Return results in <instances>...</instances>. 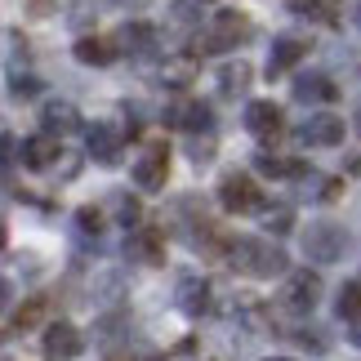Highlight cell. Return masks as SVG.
Listing matches in <instances>:
<instances>
[{
  "label": "cell",
  "instance_id": "ffe728a7",
  "mask_svg": "<svg viewBox=\"0 0 361 361\" xmlns=\"http://www.w3.org/2000/svg\"><path fill=\"white\" fill-rule=\"evenodd\" d=\"M255 170L268 174V178H290V174H303V165L299 161H281V157H272V152H259V157H255Z\"/></svg>",
  "mask_w": 361,
  "mask_h": 361
},
{
  "label": "cell",
  "instance_id": "52a82bcc",
  "mask_svg": "<svg viewBox=\"0 0 361 361\" xmlns=\"http://www.w3.org/2000/svg\"><path fill=\"white\" fill-rule=\"evenodd\" d=\"M80 330L72 326V322H54L49 330H45V343H40V357L45 361H76L80 357Z\"/></svg>",
  "mask_w": 361,
  "mask_h": 361
},
{
  "label": "cell",
  "instance_id": "ba28073f",
  "mask_svg": "<svg viewBox=\"0 0 361 361\" xmlns=\"http://www.w3.org/2000/svg\"><path fill=\"white\" fill-rule=\"evenodd\" d=\"M281 125H286V116H281V107H276L272 99H255L245 107V130L255 138H276Z\"/></svg>",
  "mask_w": 361,
  "mask_h": 361
},
{
  "label": "cell",
  "instance_id": "7c38bea8",
  "mask_svg": "<svg viewBox=\"0 0 361 361\" xmlns=\"http://www.w3.org/2000/svg\"><path fill=\"white\" fill-rule=\"evenodd\" d=\"M59 161V138L54 134H36L23 143V165L27 170H49V165Z\"/></svg>",
  "mask_w": 361,
  "mask_h": 361
},
{
  "label": "cell",
  "instance_id": "7402d4cb",
  "mask_svg": "<svg viewBox=\"0 0 361 361\" xmlns=\"http://www.w3.org/2000/svg\"><path fill=\"white\" fill-rule=\"evenodd\" d=\"M219 85H224V94H241L250 85V67L245 63H228L224 72H219Z\"/></svg>",
  "mask_w": 361,
  "mask_h": 361
},
{
  "label": "cell",
  "instance_id": "3957f363",
  "mask_svg": "<svg viewBox=\"0 0 361 361\" xmlns=\"http://www.w3.org/2000/svg\"><path fill=\"white\" fill-rule=\"evenodd\" d=\"M343 245H348V237L335 224H308L303 228V255L312 263H335L343 255Z\"/></svg>",
  "mask_w": 361,
  "mask_h": 361
},
{
  "label": "cell",
  "instance_id": "f546056e",
  "mask_svg": "<svg viewBox=\"0 0 361 361\" xmlns=\"http://www.w3.org/2000/svg\"><path fill=\"white\" fill-rule=\"evenodd\" d=\"M121 219H125V224H134V219H138V201L121 197Z\"/></svg>",
  "mask_w": 361,
  "mask_h": 361
},
{
  "label": "cell",
  "instance_id": "603a6c76",
  "mask_svg": "<svg viewBox=\"0 0 361 361\" xmlns=\"http://www.w3.org/2000/svg\"><path fill=\"white\" fill-rule=\"evenodd\" d=\"M40 317H45V299H27L13 312V330H32V326H40Z\"/></svg>",
  "mask_w": 361,
  "mask_h": 361
},
{
  "label": "cell",
  "instance_id": "5bb4252c",
  "mask_svg": "<svg viewBox=\"0 0 361 361\" xmlns=\"http://www.w3.org/2000/svg\"><path fill=\"white\" fill-rule=\"evenodd\" d=\"M295 99L299 103H330V99H339V90H335V80L330 76H299L295 80Z\"/></svg>",
  "mask_w": 361,
  "mask_h": 361
},
{
  "label": "cell",
  "instance_id": "d4e9b609",
  "mask_svg": "<svg viewBox=\"0 0 361 361\" xmlns=\"http://www.w3.org/2000/svg\"><path fill=\"white\" fill-rule=\"evenodd\" d=\"M76 224H80V228H85V232H94V237H99V232H103V214H99V210H94V205H85V210H80V214H76Z\"/></svg>",
  "mask_w": 361,
  "mask_h": 361
},
{
  "label": "cell",
  "instance_id": "8fae6325",
  "mask_svg": "<svg viewBox=\"0 0 361 361\" xmlns=\"http://www.w3.org/2000/svg\"><path fill=\"white\" fill-rule=\"evenodd\" d=\"M85 147H90L94 161L116 165V157H121V134L112 130V125H90V130H85Z\"/></svg>",
  "mask_w": 361,
  "mask_h": 361
},
{
  "label": "cell",
  "instance_id": "7a4b0ae2",
  "mask_svg": "<svg viewBox=\"0 0 361 361\" xmlns=\"http://www.w3.org/2000/svg\"><path fill=\"white\" fill-rule=\"evenodd\" d=\"M250 40V18L245 13H237V9H224L214 18V27L205 36H197L192 40V54H219V49H237V45H245Z\"/></svg>",
  "mask_w": 361,
  "mask_h": 361
},
{
  "label": "cell",
  "instance_id": "484cf974",
  "mask_svg": "<svg viewBox=\"0 0 361 361\" xmlns=\"http://www.w3.org/2000/svg\"><path fill=\"white\" fill-rule=\"evenodd\" d=\"M290 224H295V214H290V210H276V214H268V228L276 232V237H281V232H290Z\"/></svg>",
  "mask_w": 361,
  "mask_h": 361
},
{
  "label": "cell",
  "instance_id": "ac0fdd59",
  "mask_svg": "<svg viewBox=\"0 0 361 361\" xmlns=\"http://www.w3.org/2000/svg\"><path fill=\"white\" fill-rule=\"evenodd\" d=\"M112 45H125L130 54H152V45H157V32H152L147 23H125V27H121V40H112Z\"/></svg>",
  "mask_w": 361,
  "mask_h": 361
},
{
  "label": "cell",
  "instance_id": "f35d334b",
  "mask_svg": "<svg viewBox=\"0 0 361 361\" xmlns=\"http://www.w3.org/2000/svg\"><path fill=\"white\" fill-rule=\"evenodd\" d=\"M357 23H361V5H357Z\"/></svg>",
  "mask_w": 361,
  "mask_h": 361
},
{
  "label": "cell",
  "instance_id": "44dd1931",
  "mask_svg": "<svg viewBox=\"0 0 361 361\" xmlns=\"http://www.w3.org/2000/svg\"><path fill=\"white\" fill-rule=\"evenodd\" d=\"M335 312L343 317V322H361V286H357V281H348V286H339Z\"/></svg>",
  "mask_w": 361,
  "mask_h": 361
},
{
  "label": "cell",
  "instance_id": "5b68a950",
  "mask_svg": "<svg viewBox=\"0 0 361 361\" xmlns=\"http://www.w3.org/2000/svg\"><path fill=\"white\" fill-rule=\"evenodd\" d=\"M165 178H170V147L152 143L143 157H138V165H134V183L143 188V192H161Z\"/></svg>",
  "mask_w": 361,
  "mask_h": 361
},
{
  "label": "cell",
  "instance_id": "4316f807",
  "mask_svg": "<svg viewBox=\"0 0 361 361\" xmlns=\"http://www.w3.org/2000/svg\"><path fill=\"white\" fill-rule=\"evenodd\" d=\"M13 94H18V99H32V94H36V80L32 76H13Z\"/></svg>",
  "mask_w": 361,
  "mask_h": 361
},
{
  "label": "cell",
  "instance_id": "9a60e30c",
  "mask_svg": "<svg viewBox=\"0 0 361 361\" xmlns=\"http://www.w3.org/2000/svg\"><path fill=\"white\" fill-rule=\"evenodd\" d=\"M76 59L85 67H107V63H116V45L103 36H85V40H76Z\"/></svg>",
  "mask_w": 361,
  "mask_h": 361
},
{
  "label": "cell",
  "instance_id": "8992f818",
  "mask_svg": "<svg viewBox=\"0 0 361 361\" xmlns=\"http://www.w3.org/2000/svg\"><path fill=\"white\" fill-rule=\"evenodd\" d=\"M317 299H322V276L317 272H290V281L281 290L286 312H312Z\"/></svg>",
  "mask_w": 361,
  "mask_h": 361
},
{
  "label": "cell",
  "instance_id": "277c9868",
  "mask_svg": "<svg viewBox=\"0 0 361 361\" xmlns=\"http://www.w3.org/2000/svg\"><path fill=\"white\" fill-rule=\"evenodd\" d=\"M219 201H224V210H232V214H255L263 205V192L250 174H228L224 183H219Z\"/></svg>",
  "mask_w": 361,
  "mask_h": 361
},
{
  "label": "cell",
  "instance_id": "1f68e13d",
  "mask_svg": "<svg viewBox=\"0 0 361 361\" xmlns=\"http://www.w3.org/2000/svg\"><path fill=\"white\" fill-rule=\"evenodd\" d=\"M339 192H343V183H339V178H330V183H326V192H322V197H326V201H339Z\"/></svg>",
  "mask_w": 361,
  "mask_h": 361
},
{
  "label": "cell",
  "instance_id": "836d02e7",
  "mask_svg": "<svg viewBox=\"0 0 361 361\" xmlns=\"http://www.w3.org/2000/svg\"><path fill=\"white\" fill-rule=\"evenodd\" d=\"M353 343L361 348V322H353Z\"/></svg>",
  "mask_w": 361,
  "mask_h": 361
},
{
  "label": "cell",
  "instance_id": "8d00e7d4",
  "mask_svg": "<svg viewBox=\"0 0 361 361\" xmlns=\"http://www.w3.org/2000/svg\"><path fill=\"white\" fill-rule=\"evenodd\" d=\"M107 361H134V357H107Z\"/></svg>",
  "mask_w": 361,
  "mask_h": 361
},
{
  "label": "cell",
  "instance_id": "4fadbf2b",
  "mask_svg": "<svg viewBox=\"0 0 361 361\" xmlns=\"http://www.w3.org/2000/svg\"><path fill=\"white\" fill-rule=\"evenodd\" d=\"M178 308L188 317H205L210 312V286H205L201 276H183V286H178Z\"/></svg>",
  "mask_w": 361,
  "mask_h": 361
},
{
  "label": "cell",
  "instance_id": "d590c367",
  "mask_svg": "<svg viewBox=\"0 0 361 361\" xmlns=\"http://www.w3.org/2000/svg\"><path fill=\"white\" fill-rule=\"evenodd\" d=\"M268 361H295V357H268Z\"/></svg>",
  "mask_w": 361,
  "mask_h": 361
},
{
  "label": "cell",
  "instance_id": "e575fe53",
  "mask_svg": "<svg viewBox=\"0 0 361 361\" xmlns=\"http://www.w3.org/2000/svg\"><path fill=\"white\" fill-rule=\"evenodd\" d=\"M5 241H9V232H5V224H0V250H5Z\"/></svg>",
  "mask_w": 361,
  "mask_h": 361
},
{
  "label": "cell",
  "instance_id": "cb8c5ba5",
  "mask_svg": "<svg viewBox=\"0 0 361 361\" xmlns=\"http://www.w3.org/2000/svg\"><path fill=\"white\" fill-rule=\"evenodd\" d=\"M295 5L303 13H317L322 23H335V5H339V0H295Z\"/></svg>",
  "mask_w": 361,
  "mask_h": 361
},
{
  "label": "cell",
  "instance_id": "2e32d148",
  "mask_svg": "<svg viewBox=\"0 0 361 361\" xmlns=\"http://www.w3.org/2000/svg\"><path fill=\"white\" fill-rule=\"evenodd\" d=\"M40 121H45V134H67V130H76L80 116H76V107L72 103H45V112H40Z\"/></svg>",
  "mask_w": 361,
  "mask_h": 361
},
{
  "label": "cell",
  "instance_id": "30bf717a",
  "mask_svg": "<svg viewBox=\"0 0 361 361\" xmlns=\"http://www.w3.org/2000/svg\"><path fill=\"white\" fill-rule=\"evenodd\" d=\"M299 59H308V40L303 36H281V40H272V59H268V76H281L290 72Z\"/></svg>",
  "mask_w": 361,
  "mask_h": 361
},
{
  "label": "cell",
  "instance_id": "e0dca14e",
  "mask_svg": "<svg viewBox=\"0 0 361 361\" xmlns=\"http://www.w3.org/2000/svg\"><path fill=\"white\" fill-rule=\"evenodd\" d=\"M130 245H134V255L143 259V263H152V268H157V263H165V232L143 228V232H138V237H134Z\"/></svg>",
  "mask_w": 361,
  "mask_h": 361
},
{
  "label": "cell",
  "instance_id": "83f0119b",
  "mask_svg": "<svg viewBox=\"0 0 361 361\" xmlns=\"http://www.w3.org/2000/svg\"><path fill=\"white\" fill-rule=\"evenodd\" d=\"M13 152H18V147H13V138H9V134H0V170H9Z\"/></svg>",
  "mask_w": 361,
  "mask_h": 361
},
{
  "label": "cell",
  "instance_id": "74e56055",
  "mask_svg": "<svg viewBox=\"0 0 361 361\" xmlns=\"http://www.w3.org/2000/svg\"><path fill=\"white\" fill-rule=\"evenodd\" d=\"M357 134H361V112H357Z\"/></svg>",
  "mask_w": 361,
  "mask_h": 361
},
{
  "label": "cell",
  "instance_id": "6da1fadb",
  "mask_svg": "<svg viewBox=\"0 0 361 361\" xmlns=\"http://www.w3.org/2000/svg\"><path fill=\"white\" fill-rule=\"evenodd\" d=\"M228 263L245 276H281L290 268L286 250L276 241H263V237H237L228 245Z\"/></svg>",
  "mask_w": 361,
  "mask_h": 361
},
{
  "label": "cell",
  "instance_id": "9c48e42d",
  "mask_svg": "<svg viewBox=\"0 0 361 361\" xmlns=\"http://www.w3.org/2000/svg\"><path fill=\"white\" fill-rule=\"evenodd\" d=\"M299 138H303L308 147H335V143H343V121L330 116V112L308 116V125L299 130Z\"/></svg>",
  "mask_w": 361,
  "mask_h": 361
},
{
  "label": "cell",
  "instance_id": "f1b7e54d",
  "mask_svg": "<svg viewBox=\"0 0 361 361\" xmlns=\"http://www.w3.org/2000/svg\"><path fill=\"white\" fill-rule=\"evenodd\" d=\"M170 18H174V27H192V5H174Z\"/></svg>",
  "mask_w": 361,
  "mask_h": 361
},
{
  "label": "cell",
  "instance_id": "d6986e66",
  "mask_svg": "<svg viewBox=\"0 0 361 361\" xmlns=\"http://www.w3.org/2000/svg\"><path fill=\"white\" fill-rule=\"evenodd\" d=\"M174 125H178V130H188V134L210 130V107L197 103V99H192V103H178L174 107Z\"/></svg>",
  "mask_w": 361,
  "mask_h": 361
},
{
  "label": "cell",
  "instance_id": "4dcf8cb0",
  "mask_svg": "<svg viewBox=\"0 0 361 361\" xmlns=\"http://www.w3.org/2000/svg\"><path fill=\"white\" fill-rule=\"evenodd\" d=\"M9 299H13V290H9L5 276H0V312H9Z\"/></svg>",
  "mask_w": 361,
  "mask_h": 361
},
{
  "label": "cell",
  "instance_id": "d6a6232c",
  "mask_svg": "<svg viewBox=\"0 0 361 361\" xmlns=\"http://www.w3.org/2000/svg\"><path fill=\"white\" fill-rule=\"evenodd\" d=\"M112 5H121V9H147L152 0H112Z\"/></svg>",
  "mask_w": 361,
  "mask_h": 361
}]
</instances>
